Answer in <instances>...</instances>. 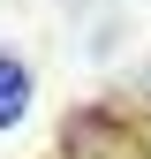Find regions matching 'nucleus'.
I'll use <instances>...</instances> for the list:
<instances>
[{
  "mask_svg": "<svg viewBox=\"0 0 151 159\" xmlns=\"http://www.w3.org/2000/svg\"><path fill=\"white\" fill-rule=\"evenodd\" d=\"M53 152L61 159H151V136L121 106H76L61 121V136H53Z\"/></svg>",
  "mask_w": 151,
  "mask_h": 159,
  "instance_id": "nucleus-1",
  "label": "nucleus"
},
{
  "mask_svg": "<svg viewBox=\"0 0 151 159\" xmlns=\"http://www.w3.org/2000/svg\"><path fill=\"white\" fill-rule=\"evenodd\" d=\"M30 98H38V68H30L15 46H0V136L30 121Z\"/></svg>",
  "mask_w": 151,
  "mask_h": 159,
  "instance_id": "nucleus-2",
  "label": "nucleus"
}]
</instances>
